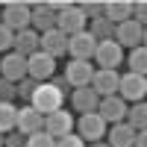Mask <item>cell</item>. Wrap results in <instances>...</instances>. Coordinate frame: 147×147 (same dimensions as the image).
Returning <instances> with one entry per match:
<instances>
[{
    "label": "cell",
    "mask_w": 147,
    "mask_h": 147,
    "mask_svg": "<svg viewBox=\"0 0 147 147\" xmlns=\"http://www.w3.org/2000/svg\"><path fill=\"white\" fill-rule=\"evenodd\" d=\"M62 103H65V97L59 94V88H56L53 82H38V88L32 91V100H30V106L38 109L44 118L53 115V112H59V109H62Z\"/></svg>",
    "instance_id": "6da1fadb"
},
{
    "label": "cell",
    "mask_w": 147,
    "mask_h": 147,
    "mask_svg": "<svg viewBox=\"0 0 147 147\" xmlns=\"http://www.w3.org/2000/svg\"><path fill=\"white\" fill-rule=\"evenodd\" d=\"M0 24L12 32H21L30 27V3H21V0H12V3L0 6Z\"/></svg>",
    "instance_id": "7a4b0ae2"
},
{
    "label": "cell",
    "mask_w": 147,
    "mask_h": 147,
    "mask_svg": "<svg viewBox=\"0 0 147 147\" xmlns=\"http://www.w3.org/2000/svg\"><path fill=\"white\" fill-rule=\"evenodd\" d=\"M74 129H77V136L85 144H94V141H103L109 127H106V121L97 112H88V115H80V121H74Z\"/></svg>",
    "instance_id": "3957f363"
},
{
    "label": "cell",
    "mask_w": 147,
    "mask_h": 147,
    "mask_svg": "<svg viewBox=\"0 0 147 147\" xmlns=\"http://www.w3.org/2000/svg\"><path fill=\"white\" fill-rule=\"evenodd\" d=\"M147 94V77H138V74H124L118 80V97L124 100L127 106L129 103H141Z\"/></svg>",
    "instance_id": "277c9868"
},
{
    "label": "cell",
    "mask_w": 147,
    "mask_h": 147,
    "mask_svg": "<svg viewBox=\"0 0 147 147\" xmlns=\"http://www.w3.org/2000/svg\"><path fill=\"white\" fill-rule=\"evenodd\" d=\"M144 38H147V30L141 27V24H136L132 18L115 27V41H118L121 50H124V47H129V50H136V47H144Z\"/></svg>",
    "instance_id": "5b68a950"
},
{
    "label": "cell",
    "mask_w": 147,
    "mask_h": 147,
    "mask_svg": "<svg viewBox=\"0 0 147 147\" xmlns=\"http://www.w3.org/2000/svg\"><path fill=\"white\" fill-rule=\"evenodd\" d=\"M91 62L100 65V71H118V65L124 62V50L118 47L115 38H112V41H97Z\"/></svg>",
    "instance_id": "8992f818"
},
{
    "label": "cell",
    "mask_w": 147,
    "mask_h": 147,
    "mask_svg": "<svg viewBox=\"0 0 147 147\" xmlns=\"http://www.w3.org/2000/svg\"><path fill=\"white\" fill-rule=\"evenodd\" d=\"M85 24H88V21H85V15L80 12L77 3L65 6V9L56 15V30L62 32V35H68V38H71V35H77V32H82V30H85Z\"/></svg>",
    "instance_id": "52a82bcc"
},
{
    "label": "cell",
    "mask_w": 147,
    "mask_h": 147,
    "mask_svg": "<svg viewBox=\"0 0 147 147\" xmlns=\"http://www.w3.org/2000/svg\"><path fill=\"white\" fill-rule=\"evenodd\" d=\"M94 62H77V59H71L65 65V82L74 88H88L91 85V77H94Z\"/></svg>",
    "instance_id": "ba28073f"
},
{
    "label": "cell",
    "mask_w": 147,
    "mask_h": 147,
    "mask_svg": "<svg viewBox=\"0 0 147 147\" xmlns=\"http://www.w3.org/2000/svg\"><path fill=\"white\" fill-rule=\"evenodd\" d=\"M56 74V59H50L47 53L35 50L32 56H27V77L35 80V82H44Z\"/></svg>",
    "instance_id": "9c48e42d"
},
{
    "label": "cell",
    "mask_w": 147,
    "mask_h": 147,
    "mask_svg": "<svg viewBox=\"0 0 147 147\" xmlns=\"http://www.w3.org/2000/svg\"><path fill=\"white\" fill-rule=\"evenodd\" d=\"M94 47H97V41L91 38L88 30H82V32H77V35L68 38V53H71V59H77V62H91Z\"/></svg>",
    "instance_id": "30bf717a"
},
{
    "label": "cell",
    "mask_w": 147,
    "mask_h": 147,
    "mask_svg": "<svg viewBox=\"0 0 147 147\" xmlns=\"http://www.w3.org/2000/svg\"><path fill=\"white\" fill-rule=\"evenodd\" d=\"M44 132L50 138H65V136H71L74 132V118H71V112H65V109H59V112H53V115H47L44 118Z\"/></svg>",
    "instance_id": "8fae6325"
},
{
    "label": "cell",
    "mask_w": 147,
    "mask_h": 147,
    "mask_svg": "<svg viewBox=\"0 0 147 147\" xmlns=\"http://www.w3.org/2000/svg\"><path fill=\"white\" fill-rule=\"evenodd\" d=\"M97 115L106 121V127L121 124V121H124V115H127V103L121 100L118 94H112V97H100V103H97Z\"/></svg>",
    "instance_id": "7c38bea8"
},
{
    "label": "cell",
    "mask_w": 147,
    "mask_h": 147,
    "mask_svg": "<svg viewBox=\"0 0 147 147\" xmlns=\"http://www.w3.org/2000/svg\"><path fill=\"white\" fill-rule=\"evenodd\" d=\"M0 77L18 85L24 77H27V59H24V56H18L15 50H12V53H6V56H0Z\"/></svg>",
    "instance_id": "4fadbf2b"
},
{
    "label": "cell",
    "mask_w": 147,
    "mask_h": 147,
    "mask_svg": "<svg viewBox=\"0 0 147 147\" xmlns=\"http://www.w3.org/2000/svg\"><path fill=\"white\" fill-rule=\"evenodd\" d=\"M15 129L21 132V136H35V132L44 129V115L38 112V109H32V106H21Z\"/></svg>",
    "instance_id": "5bb4252c"
},
{
    "label": "cell",
    "mask_w": 147,
    "mask_h": 147,
    "mask_svg": "<svg viewBox=\"0 0 147 147\" xmlns=\"http://www.w3.org/2000/svg\"><path fill=\"white\" fill-rule=\"evenodd\" d=\"M30 30H35L38 35L56 30V15L47 9V3H30Z\"/></svg>",
    "instance_id": "9a60e30c"
},
{
    "label": "cell",
    "mask_w": 147,
    "mask_h": 147,
    "mask_svg": "<svg viewBox=\"0 0 147 147\" xmlns=\"http://www.w3.org/2000/svg\"><path fill=\"white\" fill-rule=\"evenodd\" d=\"M118 80H121L118 71H100L97 68L94 77H91V88L97 97H112V94H118Z\"/></svg>",
    "instance_id": "2e32d148"
},
{
    "label": "cell",
    "mask_w": 147,
    "mask_h": 147,
    "mask_svg": "<svg viewBox=\"0 0 147 147\" xmlns=\"http://www.w3.org/2000/svg\"><path fill=\"white\" fill-rule=\"evenodd\" d=\"M38 44H41V35L35 32V30H30V27L12 35V50H15L18 56H24V59L32 56L35 50H38Z\"/></svg>",
    "instance_id": "e0dca14e"
},
{
    "label": "cell",
    "mask_w": 147,
    "mask_h": 147,
    "mask_svg": "<svg viewBox=\"0 0 147 147\" xmlns=\"http://www.w3.org/2000/svg\"><path fill=\"white\" fill-rule=\"evenodd\" d=\"M38 50H41V53H47L50 59L65 56V53H68V35H62L59 30L41 32V44H38Z\"/></svg>",
    "instance_id": "ac0fdd59"
},
{
    "label": "cell",
    "mask_w": 147,
    "mask_h": 147,
    "mask_svg": "<svg viewBox=\"0 0 147 147\" xmlns=\"http://www.w3.org/2000/svg\"><path fill=\"white\" fill-rule=\"evenodd\" d=\"M97 103H100V97L94 94V88H74L71 91V106L77 109L80 115H88V112H97Z\"/></svg>",
    "instance_id": "d6986e66"
},
{
    "label": "cell",
    "mask_w": 147,
    "mask_h": 147,
    "mask_svg": "<svg viewBox=\"0 0 147 147\" xmlns=\"http://www.w3.org/2000/svg\"><path fill=\"white\" fill-rule=\"evenodd\" d=\"M103 18L118 27V24L132 18V3L129 0H109V3H103Z\"/></svg>",
    "instance_id": "ffe728a7"
},
{
    "label": "cell",
    "mask_w": 147,
    "mask_h": 147,
    "mask_svg": "<svg viewBox=\"0 0 147 147\" xmlns=\"http://www.w3.org/2000/svg\"><path fill=\"white\" fill-rule=\"evenodd\" d=\"M132 138H136V129L127 127L124 121H121V124H112L106 129V144L109 147H132Z\"/></svg>",
    "instance_id": "44dd1931"
},
{
    "label": "cell",
    "mask_w": 147,
    "mask_h": 147,
    "mask_svg": "<svg viewBox=\"0 0 147 147\" xmlns=\"http://www.w3.org/2000/svg\"><path fill=\"white\" fill-rule=\"evenodd\" d=\"M124 124H127V127H132L136 132H144V129H147V106H144V100H141V103L127 106Z\"/></svg>",
    "instance_id": "7402d4cb"
},
{
    "label": "cell",
    "mask_w": 147,
    "mask_h": 147,
    "mask_svg": "<svg viewBox=\"0 0 147 147\" xmlns=\"http://www.w3.org/2000/svg\"><path fill=\"white\" fill-rule=\"evenodd\" d=\"M18 124V106L15 103H0V136L12 132Z\"/></svg>",
    "instance_id": "603a6c76"
},
{
    "label": "cell",
    "mask_w": 147,
    "mask_h": 147,
    "mask_svg": "<svg viewBox=\"0 0 147 147\" xmlns=\"http://www.w3.org/2000/svg\"><path fill=\"white\" fill-rule=\"evenodd\" d=\"M88 32H91L94 41H112L115 38V24H109L106 18H97V21H91Z\"/></svg>",
    "instance_id": "cb8c5ba5"
},
{
    "label": "cell",
    "mask_w": 147,
    "mask_h": 147,
    "mask_svg": "<svg viewBox=\"0 0 147 147\" xmlns=\"http://www.w3.org/2000/svg\"><path fill=\"white\" fill-rule=\"evenodd\" d=\"M127 65H129V74H138V77H144V74H147V47H136V50L129 53Z\"/></svg>",
    "instance_id": "d4e9b609"
},
{
    "label": "cell",
    "mask_w": 147,
    "mask_h": 147,
    "mask_svg": "<svg viewBox=\"0 0 147 147\" xmlns=\"http://www.w3.org/2000/svg\"><path fill=\"white\" fill-rule=\"evenodd\" d=\"M15 88H18V97H21V100L30 106V100H32V91L38 88V82H35V80H30V77H24V80L15 85Z\"/></svg>",
    "instance_id": "484cf974"
},
{
    "label": "cell",
    "mask_w": 147,
    "mask_h": 147,
    "mask_svg": "<svg viewBox=\"0 0 147 147\" xmlns=\"http://www.w3.org/2000/svg\"><path fill=\"white\" fill-rule=\"evenodd\" d=\"M80 12L85 15V21H97V18H103V3H97V0H85V3H80Z\"/></svg>",
    "instance_id": "4316f807"
},
{
    "label": "cell",
    "mask_w": 147,
    "mask_h": 147,
    "mask_svg": "<svg viewBox=\"0 0 147 147\" xmlns=\"http://www.w3.org/2000/svg\"><path fill=\"white\" fill-rule=\"evenodd\" d=\"M15 97H18L15 82H9V80L0 77V103H15Z\"/></svg>",
    "instance_id": "83f0119b"
},
{
    "label": "cell",
    "mask_w": 147,
    "mask_h": 147,
    "mask_svg": "<svg viewBox=\"0 0 147 147\" xmlns=\"http://www.w3.org/2000/svg\"><path fill=\"white\" fill-rule=\"evenodd\" d=\"M27 147H56V138H50L47 132H35V136H27Z\"/></svg>",
    "instance_id": "f1b7e54d"
},
{
    "label": "cell",
    "mask_w": 147,
    "mask_h": 147,
    "mask_svg": "<svg viewBox=\"0 0 147 147\" xmlns=\"http://www.w3.org/2000/svg\"><path fill=\"white\" fill-rule=\"evenodd\" d=\"M3 147H27V136H21L18 129H12L3 136Z\"/></svg>",
    "instance_id": "f546056e"
},
{
    "label": "cell",
    "mask_w": 147,
    "mask_h": 147,
    "mask_svg": "<svg viewBox=\"0 0 147 147\" xmlns=\"http://www.w3.org/2000/svg\"><path fill=\"white\" fill-rule=\"evenodd\" d=\"M56 147H85V141L77 136V132H71V136H65V138H59L56 141Z\"/></svg>",
    "instance_id": "4dcf8cb0"
},
{
    "label": "cell",
    "mask_w": 147,
    "mask_h": 147,
    "mask_svg": "<svg viewBox=\"0 0 147 147\" xmlns=\"http://www.w3.org/2000/svg\"><path fill=\"white\" fill-rule=\"evenodd\" d=\"M12 35H15V32L6 30L3 24H0V53H3V50H12Z\"/></svg>",
    "instance_id": "1f68e13d"
},
{
    "label": "cell",
    "mask_w": 147,
    "mask_h": 147,
    "mask_svg": "<svg viewBox=\"0 0 147 147\" xmlns=\"http://www.w3.org/2000/svg\"><path fill=\"white\" fill-rule=\"evenodd\" d=\"M53 85L59 88V94H62V97H65V94H71V85L65 82V77H56V80H53Z\"/></svg>",
    "instance_id": "d6a6232c"
},
{
    "label": "cell",
    "mask_w": 147,
    "mask_h": 147,
    "mask_svg": "<svg viewBox=\"0 0 147 147\" xmlns=\"http://www.w3.org/2000/svg\"><path fill=\"white\" fill-rule=\"evenodd\" d=\"M132 147H147V132H136V138H132Z\"/></svg>",
    "instance_id": "836d02e7"
},
{
    "label": "cell",
    "mask_w": 147,
    "mask_h": 147,
    "mask_svg": "<svg viewBox=\"0 0 147 147\" xmlns=\"http://www.w3.org/2000/svg\"><path fill=\"white\" fill-rule=\"evenodd\" d=\"M85 147H109L106 141H94V144H85Z\"/></svg>",
    "instance_id": "e575fe53"
},
{
    "label": "cell",
    "mask_w": 147,
    "mask_h": 147,
    "mask_svg": "<svg viewBox=\"0 0 147 147\" xmlns=\"http://www.w3.org/2000/svg\"><path fill=\"white\" fill-rule=\"evenodd\" d=\"M0 147H3V136H0Z\"/></svg>",
    "instance_id": "d590c367"
}]
</instances>
